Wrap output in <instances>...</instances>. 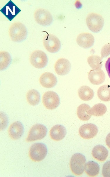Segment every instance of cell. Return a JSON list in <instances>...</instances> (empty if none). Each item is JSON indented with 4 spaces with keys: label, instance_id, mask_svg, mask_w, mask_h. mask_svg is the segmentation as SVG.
Instances as JSON below:
<instances>
[{
    "label": "cell",
    "instance_id": "6da1fadb",
    "mask_svg": "<svg viewBox=\"0 0 110 177\" xmlns=\"http://www.w3.org/2000/svg\"><path fill=\"white\" fill-rule=\"evenodd\" d=\"M8 32L11 40L16 42L24 40L27 35V31L26 27L18 22L12 23L9 27Z\"/></svg>",
    "mask_w": 110,
    "mask_h": 177
},
{
    "label": "cell",
    "instance_id": "7a4b0ae2",
    "mask_svg": "<svg viewBox=\"0 0 110 177\" xmlns=\"http://www.w3.org/2000/svg\"><path fill=\"white\" fill-rule=\"evenodd\" d=\"M86 160L85 156L79 153L74 154L71 157L70 163V170L74 175H81L84 170Z\"/></svg>",
    "mask_w": 110,
    "mask_h": 177
},
{
    "label": "cell",
    "instance_id": "3957f363",
    "mask_svg": "<svg viewBox=\"0 0 110 177\" xmlns=\"http://www.w3.org/2000/svg\"><path fill=\"white\" fill-rule=\"evenodd\" d=\"M47 152V148L45 144L42 143H36L30 148L29 156L33 161L38 162L45 158Z\"/></svg>",
    "mask_w": 110,
    "mask_h": 177
},
{
    "label": "cell",
    "instance_id": "277c9868",
    "mask_svg": "<svg viewBox=\"0 0 110 177\" xmlns=\"http://www.w3.org/2000/svg\"><path fill=\"white\" fill-rule=\"evenodd\" d=\"M86 22L89 29L95 33L100 32L104 24V19L102 16L94 13H91L87 15Z\"/></svg>",
    "mask_w": 110,
    "mask_h": 177
},
{
    "label": "cell",
    "instance_id": "5b68a950",
    "mask_svg": "<svg viewBox=\"0 0 110 177\" xmlns=\"http://www.w3.org/2000/svg\"><path fill=\"white\" fill-rule=\"evenodd\" d=\"M47 132V129L45 126L41 124H35L31 128L26 141L29 142L41 140L46 136Z\"/></svg>",
    "mask_w": 110,
    "mask_h": 177
},
{
    "label": "cell",
    "instance_id": "8992f818",
    "mask_svg": "<svg viewBox=\"0 0 110 177\" xmlns=\"http://www.w3.org/2000/svg\"><path fill=\"white\" fill-rule=\"evenodd\" d=\"M30 61L31 64L37 68H42L45 67L48 62L46 54L43 51L36 50L33 51L30 57Z\"/></svg>",
    "mask_w": 110,
    "mask_h": 177
},
{
    "label": "cell",
    "instance_id": "52a82bcc",
    "mask_svg": "<svg viewBox=\"0 0 110 177\" xmlns=\"http://www.w3.org/2000/svg\"><path fill=\"white\" fill-rule=\"evenodd\" d=\"M43 45L45 49L49 52L54 53L60 50L61 44L59 39L55 35L47 33L43 40Z\"/></svg>",
    "mask_w": 110,
    "mask_h": 177
},
{
    "label": "cell",
    "instance_id": "ba28073f",
    "mask_svg": "<svg viewBox=\"0 0 110 177\" xmlns=\"http://www.w3.org/2000/svg\"><path fill=\"white\" fill-rule=\"evenodd\" d=\"M42 100L45 107L50 110L55 109L59 106L60 103L59 96L56 93L52 91L45 92L43 96Z\"/></svg>",
    "mask_w": 110,
    "mask_h": 177
},
{
    "label": "cell",
    "instance_id": "9c48e42d",
    "mask_svg": "<svg viewBox=\"0 0 110 177\" xmlns=\"http://www.w3.org/2000/svg\"><path fill=\"white\" fill-rule=\"evenodd\" d=\"M34 17L35 21L39 24L43 26H48L53 22L52 14L48 10L39 8L35 10Z\"/></svg>",
    "mask_w": 110,
    "mask_h": 177
},
{
    "label": "cell",
    "instance_id": "30bf717a",
    "mask_svg": "<svg viewBox=\"0 0 110 177\" xmlns=\"http://www.w3.org/2000/svg\"><path fill=\"white\" fill-rule=\"evenodd\" d=\"M21 10L11 0L0 10V12L9 20L12 21L21 12Z\"/></svg>",
    "mask_w": 110,
    "mask_h": 177
},
{
    "label": "cell",
    "instance_id": "8fae6325",
    "mask_svg": "<svg viewBox=\"0 0 110 177\" xmlns=\"http://www.w3.org/2000/svg\"><path fill=\"white\" fill-rule=\"evenodd\" d=\"M79 134L83 138L89 139L93 138L97 134L98 129L94 124L88 123L81 126L79 129Z\"/></svg>",
    "mask_w": 110,
    "mask_h": 177
},
{
    "label": "cell",
    "instance_id": "7c38bea8",
    "mask_svg": "<svg viewBox=\"0 0 110 177\" xmlns=\"http://www.w3.org/2000/svg\"><path fill=\"white\" fill-rule=\"evenodd\" d=\"M76 41L79 46L84 48L87 49L93 46L94 42V38L91 33L83 32L78 35Z\"/></svg>",
    "mask_w": 110,
    "mask_h": 177
},
{
    "label": "cell",
    "instance_id": "4fadbf2b",
    "mask_svg": "<svg viewBox=\"0 0 110 177\" xmlns=\"http://www.w3.org/2000/svg\"><path fill=\"white\" fill-rule=\"evenodd\" d=\"M71 63L67 59L63 58L58 59L54 65V69L55 72L58 75H65L70 71Z\"/></svg>",
    "mask_w": 110,
    "mask_h": 177
},
{
    "label": "cell",
    "instance_id": "5bb4252c",
    "mask_svg": "<svg viewBox=\"0 0 110 177\" xmlns=\"http://www.w3.org/2000/svg\"><path fill=\"white\" fill-rule=\"evenodd\" d=\"M24 128L22 124L19 121H16L9 126L8 133L10 137L13 140L20 139L23 135Z\"/></svg>",
    "mask_w": 110,
    "mask_h": 177
},
{
    "label": "cell",
    "instance_id": "9a60e30c",
    "mask_svg": "<svg viewBox=\"0 0 110 177\" xmlns=\"http://www.w3.org/2000/svg\"><path fill=\"white\" fill-rule=\"evenodd\" d=\"M39 82L42 86L50 88L54 87L56 84L57 80L53 73L50 72L43 73L39 78Z\"/></svg>",
    "mask_w": 110,
    "mask_h": 177
},
{
    "label": "cell",
    "instance_id": "2e32d148",
    "mask_svg": "<svg viewBox=\"0 0 110 177\" xmlns=\"http://www.w3.org/2000/svg\"><path fill=\"white\" fill-rule=\"evenodd\" d=\"M88 78L91 83L95 85H99L103 83L105 79V74L101 69L91 70L88 74Z\"/></svg>",
    "mask_w": 110,
    "mask_h": 177
},
{
    "label": "cell",
    "instance_id": "e0dca14e",
    "mask_svg": "<svg viewBox=\"0 0 110 177\" xmlns=\"http://www.w3.org/2000/svg\"><path fill=\"white\" fill-rule=\"evenodd\" d=\"M66 134L65 127L60 124H57L53 126L50 130L49 135L53 140L59 141L62 140Z\"/></svg>",
    "mask_w": 110,
    "mask_h": 177
},
{
    "label": "cell",
    "instance_id": "ac0fdd59",
    "mask_svg": "<svg viewBox=\"0 0 110 177\" xmlns=\"http://www.w3.org/2000/svg\"><path fill=\"white\" fill-rule=\"evenodd\" d=\"M92 155L95 159L103 162L107 158L108 155V151L103 146L98 145L93 148Z\"/></svg>",
    "mask_w": 110,
    "mask_h": 177
},
{
    "label": "cell",
    "instance_id": "d6986e66",
    "mask_svg": "<svg viewBox=\"0 0 110 177\" xmlns=\"http://www.w3.org/2000/svg\"><path fill=\"white\" fill-rule=\"evenodd\" d=\"M78 94L82 100L85 101L91 100L94 96L93 90L87 86H81L78 90Z\"/></svg>",
    "mask_w": 110,
    "mask_h": 177
},
{
    "label": "cell",
    "instance_id": "ffe728a7",
    "mask_svg": "<svg viewBox=\"0 0 110 177\" xmlns=\"http://www.w3.org/2000/svg\"><path fill=\"white\" fill-rule=\"evenodd\" d=\"M100 170L98 163L93 161H89L85 165L84 171L89 176L95 177L98 175Z\"/></svg>",
    "mask_w": 110,
    "mask_h": 177
},
{
    "label": "cell",
    "instance_id": "44dd1931",
    "mask_svg": "<svg viewBox=\"0 0 110 177\" xmlns=\"http://www.w3.org/2000/svg\"><path fill=\"white\" fill-rule=\"evenodd\" d=\"M90 108V106L87 104H82L79 105L77 110V114L78 118L84 121L89 120L91 115L88 114L87 111Z\"/></svg>",
    "mask_w": 110,
    "mask_h": 177
},
{
    "label": "cell",
    "instance_id": "7402d4cb",
    "mask_svg": "<svg viewBox=\"0 0 110 177\" xmlns=\"http://www.w3.org/2000/svg\"><path fill=\"white\" fill-rule=\"evenodd\" d=\"M107 108L106 106L102 103H98L90 108L87 111L88 114L97 117L103 115L106 112Z\"/></svg>",
    "mask_w": 110,
    "mask_h": 177
},
{
    "label": "cell",
    "instance_id": "603a6c76",
    "mask_svg": "<svg viewBox=\"0 0 110 177\" xmlns=\"http://www.w3.org/2000/svg\"><path fill=\"white\" fill-rule=\"evenodd\" d=\"M97 95L101 101H110V86L104 85L100 87L97 91Z\"/></svg>",
    "mask_w": 110,
    "mask_h": 177
},
{
    "label": "cell",
    "instance_id": "cb8c5ba5",
    "mask_svg": "<svg viewBox=\"0 0 110 177\" xmlns=\"http://www.w3.org/2000/svg\"><path fill=\"white\" fill-rule=\"evenodd\" d=\"M26 98L28 102L30 105H36L40 102V94L37 91L34 89H31L27 93Z\"/></svg>",
    "mask_w": 110,
    "mask_h": 177
},
{
    "label": "cell",
    "instance_id": "d4e9b609",
    "mask_svg": "<svg viewBox=\"0 0 110 177\" xmlns=\"http://www.w3.org/2000/svg\"><path fill=\"white\" fill-rule=\"evenodd\" d=\"M102 59L98 55H93L88 58L87 61L88 64L92 69L97 70L101 69L102 66Z\"/></svg>",
    "mask_w": 110,
    "mask_h": 177
},
{
    "label": "cell",
    "instance_id": "484cf974",
    "mask_svg": "<svg viewBox=\"0 0 110 177\" xmlns=\"http://www.w3.org/2000/svg\"><path fill=\"white\" fill-rule=\"evenodd\" d=\"M11 57L9 53L5 51L0 52V69L3 70L6 69L11 62Z\"/></svg>",
    "mask_w": 110,
    "mask_h": 177
},
{
    "label": "cell",
    "instance_id": "4316f807",
    "mask_svg": "<svg viewBox=\"0 0 110 177\" xmlns=\"http://www.w3.org/2000/svg\"><path fill=\"white\" fill-rule=\"evenodd\" d=\"M102 173L104 177H110V160L106 162L104 164Z\"/></svg>",
    "mask_w": 110,
    "mask_h": 177
},
{
    "label": "cell",
    "instance_id": "83f0119b",
    "mask_svg": "<svg viewBox=\"0 0 110 177\" xmlns=\"http://www.w3.org/2000/svg\"><path fill=\"white\" fill-rule=\"evenodd\" d=\"M101 53L102 59L110 55V44L104 45L101 49Z\"/></svg>",
    "mask_w": 110,
    "mask_h": 177
},
{
    "label": "cell",
    "instance_id": "f1b7e54d",
    "mask_svg": "<svg viewBox=\"0 0 110 177\" xmlns=\"http://www.w3.org/2000/svg\"><path fill=\"white\" fill-rule=\"evenodd\" d=\"M105 66L108 76L110 78V57L106 61Z\"/></svg>",
    "mask_w": 110,
    "mask_h": 177
},
{
    "label": "cell",
    "instance_id": "f546056e",
    "mask_svg": "<svg viewBox=\"0 0 110 177\" xmlns=\"http://www.w3.org/2000/svg\"><path fill=\"white\" fill-rule=\"evenodd\" d=\"M106 142L107 146L110 149V132L108 134L106 137Z\"/></svg>",
    "mask_w": 110,
    "mask_h": 177
}]
</instances>
